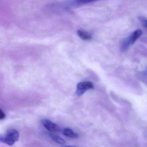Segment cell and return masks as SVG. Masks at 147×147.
<instances>
[{
    "label": "cell",
    "mask_w": 147,
    "mask_h": 147,
    "mask_svg": "<svg viewBox=\"0 0 147 147\" xmlns=\"http://www.w3.org/2000/svg\"><path fill=\"white\" fill-rule=\"evenodd\" d=\"M19 133L15 129L9 130L5 136H0V142L12 146L18 140Z\"/></svg>",
    "instance_id": "cell-1"
},
{
    "label": "cell",
    "mask_w": 147,
    "mask_h": 147,
    "mask_svg": "<svg viewBox=\"0 0 147 147\" xmlns=\"http://www.w3.org/2000/svg\"><path fill=\"white\" fill-rule=\"evenodd\" d=\"M94 88V86L92 82H80L76 86V94L78 96H81L88 90Z\"/></svg>",
    "instance_id": "cell-2"
},
{
    "label": "cell",
    "mask_w": 147,
    "mask_h": 147,
    "mask_svg": "<svg viewBox=\"0 0 147 147\" xmlns=\"http://www.w3.org/2000/svg\"><path fill=\"white\" fill-rule=\"evenodd\" d=\"M42 123L44 126L50 132H58L61 131V129L60 127L49 119H43Z\"/></svg>",
    "instance_id": "cell-3"
},
{
    "label": "cell",
    "mask_w": 147,
    "mask_h": 147,
    "mask_svg": "<svg viewBox=\"0 0 147 147\" xmlns=\"http://www.w3.org/2000/svg\"><path fill=\"white\" fill-rule=\"evenodd\" d=\"M142 34V31L141 30H137L135 31L129 37L126 39L128 40L129 45L132 44L135 41L139 38Z\"/></svg>",
    "instance_id": "cell-4"
},
{
    "label": "cell",
    "mask_w": 147,
    "mask_h": 147,
    "mask_svg": "<svg viewBox=\"0 0 147 147\" xmlns=\"http://www.w3.org/2000/svg\"><path fill=\"white\" fill-rule=\"evenodd\" d=\"M63 133L64 136L71 138H76L79 135L69 128H65L63 130Z\"/></svg>",
    "instance_id": "cell-5"
},
{
    "label": "cell",
    "mask_w": 147,
    "mask_h": 147,
    "mask_svg": "<svg viewBox=\"0 0 147 147\" xmlns=\"http://www.w3.org/2000/svg\"><path fill=\"white\" fill-rule=\"evenodd\" d=\"M77 33L79 36L83 40H90L92 38L91 34L85 31L79 30L77 31Z\"/></svg>",
    "instance_id": "cell-6"
},
{
    "label": "cell",
    "mask_w": 147,
    "mask_h": 147,
    "mask_svg": "<svg viewBox=\"0 0 147 147\" xmlns=\"http://www.w3.org/2000/svg\"><path fill=\"white\" fill-rule=\"evenodd\" d=\"M50 137L51 139L55 141L57 143L60 144H64L66 143V141L63 138H62L61 137L55 134H50Z\"/></svg>",
    "instance_id": "cell-7"
},
{
    "label": "cell",
    "mask_w": 147,
    "mask_h": 147,
    "mask_svg": "<svg viewBox=\"0 0 147 147\" xmlns=\"http://www.w3.org/2000/svg\"><path fill=\"white\" fill-rule=\"evenodd\" d=\"M139 20H140L141 22H142V24L143 26L144 27L146 28V20L144 19V18L143 17H140L139 18Z\"/></svg>",
    "instance_id": "cell-8"
},
{
    "label": "cell",
    "mask_w": 147,
    "mask_h": 147,
    "mask_svg": "<svg viewBox=\"0 0 147 147\" xmlns=\"http://www.w3.org/2000/svg\"><path fill=\"white\" fill-rule=\"evenodd\" d=\"M5 114L4 113V112L0 109V120L4 119L5 118Z\"/></svg>",
    "instance_id": "cell-9"
},
{
    "label": "cell",
    "mask_w": 147,
    "mask_h": 147,
    "mask_svg": "<svg viewBox=\"0 0 147 147\" xmlns=\"http://www.w3.org/2000/svg\"><path fill=\"white\" fill-rule=\"evenodd\" d=\"M76 147V146H65V147Z\"/></svg>",
    "instance_id": "cell-10"
}]
</instances>
